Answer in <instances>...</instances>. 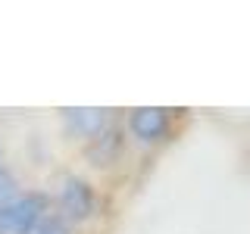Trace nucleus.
<instances>
[{
    "instance_id": "f03ea898",
    "label": "nucleus",
    "mask_w": 250,
    "mask_h": 234,
    "mask_svg": "<svg viewBox=\"0 0 250 234\" xmlns=\"http://www.w3.org/2000/svg\"><path fill=\"white\" fill-rule=\"evenodd\" d=\"M60 200H62V213L72 215V218H84V215H91V209H94L91 187L84 181H78V178H69V181H66Z\"/></svg>"
},
{
    "instance_id": "f257e3e1",
    "label": "nucleus",
    "mask_w": 250,
    "mask_h": 234,
    "mask_svg": "<svg viewBox=\"0 0 250 234\" xmlns=\"http://www.w3.org/2000/svg\"><path fill=\"white\" fill-rule=\"evenodd\" d=\"M44 215V200L28 194V197H16L6 206H0V231L10 234H31L41 225Z\"/></svg>"
},
{
    "instance_id": "7ed1b4c3",
    "label": "nucleus",
    "mask_w": 250,
    "mask_h": 234,
    "mask_svg": "<svg viewBox=\"0 0 250 234\" xmlns=\"http://www.w3.org/2000/svg\"><path fill=\"white\" fill-rule=\"evenodd\" d=\"M131 131H135L141 140H156L166 131V113L156 109V106L135 109V116H131Z\"/></svg>"
},
{
    "instance_id": "39448f33",
    "label": "nucleus",
    "mask_w": 250,
    "mask_h": 234,
    "mask_svg": "<svg viewBox=\"0 0 250 234\" xmlns=\"http://www.w3.org/2000/svg\"><path fill=\"white\" fill-rule=\"evenodd\" d=\"M10 200H16V181L10 178V172L0 169V206H6Z\"/></svg>"
},
{
    "instance_id": "20e7f679",
    "label": "nucleus",
    "mask_w": 250,
    "mask_h": 234,
    "mask_svg": "<svg viewBox=\"0 0 250 234\" xmlns=\"http://www.w3.org/2000/svg\"><path fill=\"white\" fill-rule=\"evenodd\" d=\"M66 113L75 131H82V135H100L106 125V109H66Z\"/></svg>"
}]
</instances>
